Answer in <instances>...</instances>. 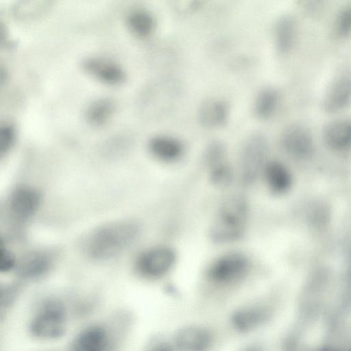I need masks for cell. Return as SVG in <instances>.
Instances as JSON below:
<instances>
[{
  "label": "cell",
  "mask_w": 351,
  "mask_h": 351,
  "mask_svg": "<svg viewBox=\"0 0 351 351\" xmlns=\"http://www.w3.org/2000/svg\"><path fill=\"white\" fill-rule=\"evenodd\" d=\"M143 351H178L173 344L169 334L158 333L152 336Z\"/></svg>",
  "instance_id": "d4e9b609"
},
{
  "label": "cell",
  "mask_w": 351,
  "mask_h": 351,
  "mask_svg": "<svg viewBox=\"0 0 351 351\" xmlns=\"http://www.w3.org/2000/svg\"><path fill=\"white\" fill-rule=\"evenodd\" d=\"M175 261L176 254L171 248L158 246L149 249L139 256L136 269L144 278L156 280L167 275Z\"/></svg>",
  "instance_id": "9c48e42d"
},
{
  "label": "cell",
  "mask_w": 351,
  "mask_h": 351,
  "mask_svg": "<svg viewBox=\"0 0 351 351\" xmlns=\"http://www.w3.org/2000/svg\"><path fill=\"white\" fill-rule=\"evenodd\" d=\"M115 104L110 98H101L94 101L86 110V118L93 125L105 123L113 114Z\"/></svg>",
  "instance_id": "7402d4cb"
},
{
  "label": "cell",
  "mask_w": 351,
  "mask_h": 351,
  "mask_svg": "<svg viewBox=\"0 0 351 351\" xmlns=\"http://www.w3.org/2000/svg\"><path fill=\"white\" fill-rule=\"evenodd\" d=\"M294 19L290 16H281L274 28V39L276 49L280 53L288 52L293 47L296 34Z\"/></svg>",
  "instance_id": "ac0fdd59"
},
{
  "label": "cell",
  "mask_w": 351,
  "mask_h": 351,
  "mask_svg": "<svg viewBox=\"0 0 351 351\" xmlns=\"http://www.w3.org/2000/svg\"><path fill=\"white\" fill-rule=\"evenodd\" d=\"M328 145L336 150L351 147V119H339L330 123L324 132Z\"/></svg>",
  "instance_id": "2e32d148"
},
{
  "label": "cell",
  "mask_w": 351,
  "mask_h": 351,
  "mask_svg": "<svg viewBox=\"0 0 351 351\" xmlns=\"http://www.w3.org/2000/svg\"><path fill=\"white\" fill-rule=\"evenodd\" d=\"M69 319L67 305L62 299L45 297L33 308L28 320V332L38 341L58 340L66 333Z\"/></svg>",
  "instance_id": "3957f363"
},
{
  "label": "cell",
  "mask_w": 351,
  "mask_h": 351,
  "mask_svg": "<svg viewBox=\"0 0 351 351\" xmlns=\"http://www.w3.org/2000/svg\"><path fill=\"white\" fill-rule=\"evenodd\" d=\"M51 265L49 256L41 252L26 256L20 263L19 273L24 278L34 279L45 274Z\"/></svg>",
  "instance_id": "d6986e66"
},
{
  "label": "cell",
  "mask_w": 351,
  "mask_h": 351,
  "mask_svg": "<svg viewBox=\"0 0 351 351\" xmlns=\"http://www.w3.org/2000/svg\"><path fill=\"white\" fill-rule=\"evenodd\" d=\"M281 143L285 152L296 159H304L313 152V141L310 133L302 126H289L282 133Z\"/></svg>",
  "instance_id": "30bf717a"
},
{
  "label": "cell",
  "mask_w": 351,
  "mask_h": 351,
  "mask_svg": "<svg viewBox=\"0 0 351 351\" xmlns=\"http://www.w3.org/2000/svg\"><path fill=\"white\" fill-rule=\"evenodd\" d=\"M127 24L132 32L139 37L151 34L155 27V19L147 10L137 8L132 10L127 16Z\"/></svg>",
  "instance_id": "44dd1931"
},
{
  "label": "cell",
  "mask_w": 351,
  "mask_h": 351,
  "mask_svg": "<svg viewBox=\"0 0 351 351\" xmlns=\"http://www.w3.org/2000/svg\"><path fill=\"white\" fill-rule=\"evenodd\" d=\"M118 328L109 322L88 324L74 336L69 351H117Z\"/></svg>",
  "instance_id": "ba28073f"
},
{
  "label": "cell",
  "mask_w": 351,
  "mask_h": 351,
  "mask_svg": "<svg viewBox=\"0 0 351 351\" xmlns=\"http://www.w3.org/2000/svg\"><path fill=\"white\" fill-rule=\"evenodd\" d=\"M49 7V1H23L16 3L14 15L20 19H28L39 15Z\"/></svg>",
  "instance_id": "603a6c76"
},
{
  "label": "cell",
  "mask_w": 351,
  "mask_h": 351,
  "mask_svg": "<svg viewBox=\"0 0 351 351\" xmlns=\"http://www.w3.org/2000/svg\"><path fill=\"white\" fill-rule=\"evenodd\" d=\"M140 231L137 223L121 221L99 228L90 235L86 243L87 254L95 260L110 258L127 248Z\"/></svg>",
  "instance_id": "277c9868"
},
{
  "label": "cell",
  "mask_w": 351,
  "mask_h": 351,
  "mask_svg": "<svg viewBox=\"0 0 351 351\" xmlns=\"http://www.w3.org/2000/svg\"><path fill=\"white\" fill-rule=\"evenodd\" d=\"M197 6L198 5L197 2L194 1H187L184 4H181L180 2H177V3L174 5L175 9L180 12L192 11L195 10Z\"/></svg>",
  "instance_id": "1f68e13d"
},
{
  "label": "cell",
  "mask_w": 351,
  "mask_h": 351,
  "mask_svg": "<svg viewBox=\"0 0 351 351\" xmlns=\"http://www.w3.org/2000/svg\"><path fill=\"white\" fill-rule=\"evenodd\" d=\"M269 189L274 193H285L291 186V176L287 167L277 161L267 162L263 169Z\"/></svg>",
  "instance_id": "e0dca14e"
},
{
  "label": "cell",
  "mask_w": 351,
  "mask_h": 351,
  "mask_svg": "<svg viewBox=\"0 0 351 351\" xmlns=\"http://www.w3.org/2000/svg\"><path fill=\"white\" fill-rule=\"evenodd\" d=\"M83 69L99 80L108 84L123 81L125 74L121 68L113 62L91 58L84 61Z\"/></svg>",
  "instance_id": "5bb4252c"
},
{
  "label": "cell",
  "mask_w": 351,
  "mask_h": 351,
  "mask_svg": "<svg viewBox=\"0 0 351 351\" xmlns=\"http://www.w3.org/2000/svg\"><path fill=\"white\" fill-rule=\"evenodd\" d=\"M229 115L228 103L217 97L203 101L197 110V118L200 123L207 128H217L223 125Z\"/></svg>",
  "instance_id": "4fadbf2b"
},
{
  "label": "cell",
  "mask_w": 351,
  "mask_h": 351,
  "mask_svg": "<svg viewBox=\"0 0 351 351\" xmlns=\"http://www.w3.org/2000/svg\"><path fill=\"white\" fill-rule=\"evenodd\" d=\"M149 149L156 158L165 162L178 160L184 153L183 144L177 138L167 136L157 135L149 142Z\"/></svg>",
  "instance_id": "9a60e30c"
},
{
  "label": "cell",
  "mask_w": 351,
  "mask_h": 351,
  "mask_svg": "<svg viewBox=\"0 0 351 351\" xmlns=\"http://www.w3.org/2000/svg\"><path fill=\"white\" fill-rule=\"evenodd\" d=\"M15 265L13 255L6 249L1 248L0 252V270L1 272L10 271Z\"/></svg>",
  "instance_id": "4dcf8cb0"
},
{
  "label": "cell",
  "mask_w": 351,
  "mask_h": 351,
  "mask_svg": "<svg viewBox=\"0 0 351 351\" xmlns=\"http://www.w3.org/2000/svg\"><path fill=\"white\" fill-rule=\"evenodd\" d=\"M169 334L178 351H217L223 341L221 330L203 321L183 322Z\"/></svg>",
  "instance_id": "8992f818"
},
{
  "label": "cell",
  "mask_w": 351,
  "mask_h": 351,
  "mask_svg": "<svg viewBox=\"0 0 351 351\" xmlns=\"http://www.w3.org/2000/svg\"><path fill=\"white\" fill-rule=\"evenodd\" d=\"M351 102V75L341 73L330 83L324 95L322 106L332 113L343 110Z\"/></svg>",
  "instance_id": "8fae6325"
},
{
  "label": "cell",
  "mask_w": 351,
  "mask_h": 351,
  "mask_svg": "<svg viewBox=\"0 0 351 351\" xmlns=\"http://www.w3.org/2000/svg\"><path fill=\"white\" fill-rule=\"evenodd\" d=\"M14 138V130L10 124H5L0 128V155L6 153L11 147Z\"/></svg>",
  "instance_id": "f1b7e54d"
},
{
  "label": "cell",
  "mask_w": 351,
  "mask_h": 351,
  "mask_svg": "<svg viewBox=\"0 0 351 351\" xmlns=\"http://www.w3.org/2000/svg\"><path fill=\"white\" fill-rule=\"evenodd\" d=\"M235 351H269L267 343L258 337L245 339Z\"/></svg>",
  "instance_id": "f546056e"
},
{
  "label": "cell",
  "mask_w": 351,
  "mask_h": 351,
  "mask_svg": "<svg viewBox=\"0 0 351 351\" xmlns=\"http://www.w3.org/2000/svg\"><path fill=\"white\" fill-rule=\"evenodd\" d=\"M249 270V261L240 252H228L218 257L206 271L209 291L202 296L198 307L205 310L224 306L231 292L245 281Z\"/></svg>",
  "instance_id": "6da1fadb"
},
{
  "label": "cell",
  "mask_w": 351,
  "mask_h": 351,
  "mask_svg": "<svg viewBox=\"0 0 351 351\" xmlns=\"http://www.w3.org/2000/svg\"><path fill=\"white\" fill-rule=\"evenodd\" d=\"M279 102L280 94L276 88H262L255 98V114L261 119L269 118L276 112Z\"/></svg>",
  "instance_id": "ffe728a7"
},
{
  "label": "cell",
  "mask_w": 351,
  "mask_h": 351,
  "mask_svg": "<svg viewBox=\"0 0 351 351\" xmlns=\"http://www.w3.org/2000/svg\"><path fill=\"white\" fill-rule=\"evenodd\" d=\"M248 213V204L243 196L233 195L226 198L211 223V239L217 243H228L240 239L245 232Z\"/></svg>",
  "instance_id": "5b68a950"
},
{
  "label": "cell",
  "mask_w": 351,
  "mask_h": 351,
  "mask_svg": "<svg viewBox=\"0 0 351 351\" xmlns=\"http://www.w3.org/2000/svg\"><path fill=\"white\" fill-rule=\"evenodd\" d=\"M226 148L224 145L219 141H215L211 142L206 147L204 159L206 164L211 166L223 161Z\"/></svg>",
  "instance_id": "4316f807"
},
{
  "label": "cell",
  "mask_w": 351,
  "mask_h": 351,
  "mask_svg": "<svg viewBox=\"0 0 351 351\" xmlns=\"http://www.w3.org/2000/svg\"><path fill=\"white\" fill-rule=\"evenodd\" d=\"M209 168V178L213 184L219 188H224L231 184L233 171L226 162L222 161Z\"/></svg>",
  "instance_id": "cb8c5ba5"
},
{
  "label": "cell",
  "mask_w": 351,
  "mask_h": 351,
  "mask_svg": "<svg viewBox=\"0 0 351 351\" xmlns=\"http://www.w3.org/2000/svg\"><path fill=\"white\" fill-rule=\"evenodd\" d=\"M19 289L15 286L6 287L1 291L0 307L1 317L7 313L14 306L17 297Z\"/></svg>",
  "instance_id": "83f0119b"
},
{
  "label": "cell",
  "mask_w": 351,
  "mask_h": 351,
  "mask_svg": "<svg viewBox=\"0 0 351 351\" xmlns=\"http://www.w3.org/2000/svg\"><path fill=\"white\" fill-rule=\"evenodd\" d=\"M335 32L342 38L351 35V4L346 5L338 13L335 21Z\"/></svg>",
  "instance_id": "484cf974"
},
{
  "label": "cell",
  "mask_w": 351,
  "mask_h": 351,
  "mask_svg": "<svg viewBox=\"0 0 351 351\" xmlns=\"http://www.w3.org/2000/svg\"><path fill=\"white\" fill-rule=\"evenodd\" d=\"M268 151L266 136L259 132L250 134L244 141L239 154V175L241 183L250 186L256 182L266 165Z\"/></svg>",
  "instance_id": "52a82bcc"
},
{
  "label": "cell",
  "mask_w": 351,
  "mask_h": 351,
  "mask_svg": "<svg viewBox=\"0 0 351 351\" xmlns=\"http://www.w3.org/2000/svg\"><path fill=\"white\" fill-rule=\"evenodd\" d=\"M277 304L270 295H260L233 305L227 313L226 329L244 339L256 337L273 321Z\"/></svg>",
  "instance_id": "7a4b0ae2"
},
{
  "label": "cell",
  "mask_w": 351,
  "mask_h": 351,
  "mask_svg": "<svg viewBox=\"0 0 351 351\" xmlns=\"http://www.w3.org/2000/svg\"><path fill=\"white\" fill-rule=\"evenodd\" d=\"M39 203L40 196L36 191L29 187H20L12 193L9 208L14 218L25 220L35 213Z\"/></svg>",
  "instance_id": "7c38bea8"
}]
</instances>
